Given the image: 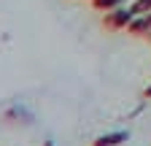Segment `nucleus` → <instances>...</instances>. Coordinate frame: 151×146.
Instances as JSON below:
<instances>
[{
  "instance_id": "obj_1",
  "label": "nucleus",
  "mask_w": 151,
  "mask_h": 146,
  "mask_svg": "<svg viewBox=\"0 0 151 146\" xmlns=\"http://www.w3.org/2000/svg\"><path fill=\"white\" fill-rule=\"evenodd\" d=\"M132 19H135V14L129 11V6H119V8H113V11H105L103 25L108 30H127V25Z\"/></svg>"
},
{
  "instance_id": "obj_2",
  "label": "nucleus",
  "mask_w": 151,
  "mask_h": 146,
  "mask_svg": "<svg viewBox=\"0 0 151 146\" xmlns=\"http://www.w3.org/2000/svg\"><path fill=\"white\" fill-rule=\"evenodd\" d=\"M129 133L127 130H116V133H105L94 141V146H119V143H127Z\"/></svg>"
},
{
  "instance_id": "obj_3",
  "label": "nucleus",
  "mask_w": 151,
  "mask_h": 146,
  "mask_svg": "<svg viewBox=\"0 0 151 146\" xmlns=\"http://www.w3.org/2000/svg\"><path fill=\"white\" fill-rule=\"evenodd\" d=\"M129 11L135 14V16L148 14V11H151V0H132V3H129Z\"/></svg>"
},
{
  "instance_id": "obj_4",
  "label": "nucleus",
  "mask_w": 151,
  "mask_h": 146,
  "mask_svg": "<svg viewBox=\"0 0 151 146\" xmlns=\"http://www.w3.org/2000/svg\"><path fill=\"white\" fill-rule=\"evenodd\" d=\"M92 6L100 8V11H113V8L124 6V0H92Z\"/></svg>"
},
{
  "instance_id": "obj_5",
  "label": "nucleus",
  "mask_w": 151,
  "mask_h": 146,
  "mask_svg": "<svg viewBox=\"0 0 151 146\" xmlns=\"http://www.w3.org/2000/svg\"><path fill=\"white\" fill-rule=\"evenodd\" d=\"M143 95H146V98H151V84L146 87V92H143Z\"/></svg>"
}]
</instances>
